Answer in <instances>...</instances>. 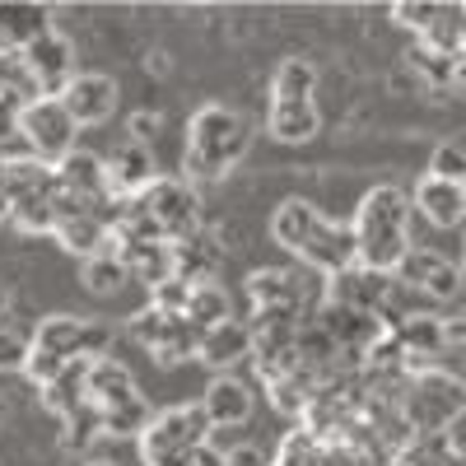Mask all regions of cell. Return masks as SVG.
Here are the masks:
<instances>
[{
	"label": "cell",
	"instance_id": "obj_28",
	"mask_svg": "<svg viewBox=\"0 0 466 466\" xmlns=\"http://www.w3.org/2000/svg\"><path fill=\"white\" fill-rule=\"evenodd\" d=\"M149 401L145 397H131V401H122V406H112V410H103V415H94L98 420V434H112V439H140V430L149 424Z\"/></svg>",
	"mask_w": 466,
	"mask_h": 466
},
{
	"label": "cell",
	"instance_id": "obj_10",
	"mask_svg": "<svg viewBox=\"0 0 466 466\" xmlns=\"http://www.w3.org/2000/svg\"><path fill=\"white\" fill-rule=\"evenodd\" d=\"M19 66H24V75L33 80L37 94H52L56 98L75 80V43H70L61 28H47L43 37H33V43H28V52L19 56Z\"/></svg>",
	"mask_w": 466,
	"mask_h": 466
},
{
	"label": "cell",
	"instance_id": "obj_40",
	"mask_svg": "<svg viewBox=\"0 0 466 466\" xmlns=\"http://www.w3.org/2000/svg\"><path fill=\"white\" fill-rule=\"evenodd\" d=\"M219 457H224V466H266V457H261V448H257V443H233V448H219Z\"/></svg>",
	"mask_w": 466,
	"mask_h": 466
},
{
	"label": "cell",
	"instance_id": "obj_29",
	"mask_svg": "<svg viewBox=\"0 0 466 466\" xmlns=\"http://www.w3.org/2000/svg\"><path fill=\"white\" fill-rule=\"evenodd\" d=\"M406 66H410V70H420V80H424V85H434V89H448V85H452V66H457V56H448V52H434V47H420V43H410V52H406Z\"/></svg>",
	"mask_w": 466,
	"mask_h": 466
},
{
	"label": "cell",
	"instance_id": "obj_36",
	"mask_svg": "<svg viewBox=\"0 0 466 466\" xmlns=\"http://www.w3.org/2000/svg\"><path fill=\"white\" fill-rule=\"evenodd\" d=\"M19 112H24V94L15 85H0V145L19 136Z\"/></svg>",
	"mask_w": 466,
	"mask_h": 466
},
{
	"label": "cell",
	"instance_id": "obj_18",
	"mask_svg": "<svg viewBox=\"0 0 466 466\" xmlns=\"http://www.w3.org/2000/svg\"><path fill=\"white\" fill-rule=\"evenodd\" d=\"M154 182V154L145 145H127L103 159V187H107V201H127L136 197L140 187Z\"/></svg>",
	"mask_w": 466,
	"mask_h": 466
},
{
	"label": "cell",
	"instance_id": "obj_17",
	"mask_svg": "<svg viewBox=\"0 0 466 466\" xmlns=\"http://www.w3.org/2000/svg\"><path fill=\"white\" fill-rule=\"evenodd\" d=\"M201 410H206V420H210V430H238V424L252 420V387L238 382L233 373H219V378H210V387H206Z\"/></svg>",
	"mask_w": 466,
	"mask_h": 466
},
{
	"label": "cell",
	"instance_id": "obj_30",
	"mask_svg": "<svg viewBox=\"0 0 466 466\" xmlns=\"http://www.w3.org/2000/svg\"><path fill=\"white\" fill-rule=\"evenodd\" d=\"M443 261V252H430V248H406V257L392 266V280L397 285H410V289H424V280L434 276V266Z\"/></svg>",
	"mask_w": 466,
	"mask_h": 466
},
{
	"label": "cell",
	"instance_id": "obj_39",
	"mask_svg": "<svg viewBox=\"0 0 466 466\" xmlns=\"http://www.w3.org/2000/svg\"><path fill=\"white\" fill-rule=\"evenodd\" d=\"M443 350L466 355V308H457L452 318H443Z\"/></svg>",
	"mask_w": 466,
	"mask_h": 466
},
{
	"label": "cell",
	"instance_id": "obj_6",
	"mask_svg": "<svg viewBox=\"0 0 466 466\" xmlns=\"http://www.w3.org/2000/svg\"><path fill=\"white\" fill-rule=\"evenodd\" d=\"M210 420L201 410V401H182L168 410H154L149 424L140 430V461L145 466H191L206 443H210Z\"/></svg>",
	"mask_w": 466,
	"mask_h": 466
},
{
	"label": "cell",
	"instance_id": "obj_13",
	"mask_svg": "<svg viewBox=\"0 0 466 466\" xmlns=\"http://www.w3.org/2000/svg\"><path fill=\"white\" fill-rule=\"evenodd\" d=\"M116 257H122L127 276L140 280L145 289L164 285L173 276H182V248L177 243H159V238H140V243H107Z\"/></svg>",
	"mask_w": 466,
	"mask_h": 466
},
{
	"label": "cell",
	"instance_id": "obj_16",
	"mask_svg": "<svg viewBox=\"0 0 466 466\" xmlns=\"http://www.w3.org/2000/svg\"><path fill=\"white\" fill-rule=\"evenodd\" d=\"M243 360H252V331H248V322L228 318V322H215V327H206L197 336V364L224 373V369L243 364Z\"/></svg>",
	"mask_w": 466,
	"mask_h": 466
},
{
	"label": "cell",
	"instance_id": "obj_34",
	"mask_svg": "<svg viewBox=\"0 0 466 466\" xmlns=\"http://www.w3.org/2000/svg\"><path fill=\"white\" fill-rule=\"evenodd\" d=\"M191 285L197 280H187V276H173L164 285H154L149 289V308H159V313H182L187 299H191Z\"/></svg>",
	"mask_w": 466,
	"mask_h": 466
},
{
	"label": "cell",
	"instance_id": "obj_21",
	"mask_svg": "<svg viewBox=\"0 0 466 466\" xmlns=\"http://www.w3.org/2000/svg\"><path fill=\"white\" fill-rule=\"evenodd\" d=\"M248 299H252V313H294L303 318V294H299V280L289 276V270H252L248 276Z\"/></svg>",
	"mask_w": 466,
	"mask_h": 466
},
{
	"label": "cell",
	"instance_id": "obj_4",
	"mask_svg": "<svg viewBox=\"0 0 466 466\" xmlns=\"http://www.w3.org/2000/svg\"><path fill=\"white\" fill-rule=\"evenodd\" d=\"M107 327L103 322H89V318H70V313H52L33 327L28 336V364H24V378L33 387H47L61 369L70 364H89L98 355H107Z\"/></svg>",
	"mask_w": 466,
	"mask_h": 466
},
{
	"label": "cell",
	"instance_id": "obj_44",
	"mask_svg": "<svg viewBox=\"0 0 466 466\" xmlns=\"http://www.w3.org/2000/svg\"><path fill=\"white\" fill-rule=\"evenodd\" d=\"M457 56H466V5H461V37H457Z\"/></svg>",
	"mask_w": 466,
	"mask_h": 466
},
{
	"label": "cell",
	"instance_id": "obj_24",
	"mask_svg": "<svg viewBox=\"0 0 466 466\" xmlns=\"http://www.w3.org/2000/svg\"><path fill=\"white\" fill-rule=\"evenodd\" d=\"M294 98H318V70L303 56H285L270 75V103H294Z\"/></svg>",
	"mask_w": 466,
	"mask_h": 466
},
{
	"label": "cell",
	"instance_id": "obj_2",
	"mask_svg": "<svg viewBox=\"0 0 466 466\" xmlns=\"http://www.w3.org/2000/svg\"><path fill=\"white\" fill-rule=\"evenodd\" d=\"M270 238H276L289 257L322 270V280L340 276V270H350V266H360L350 224L327 219L313 201H303V197H289V201L276 206V215H270Z\"/></svg>",
	"mask_w": 466,
	"mask_h": 466
},
{
	"label": "cell",
	"instance_id": "obj_31",
	"mask_svg": "<svg viewBox=\"0 0 466 466\" xmlns=\"http://www.w3.org/2000/svg\"><path fill=\"white\" fill-rule=\"evenodd\" d=\"M24 168H28V154H0V224H10L15 197L24 187Z\"/></svg>",
	"mask_w": 466,
	"mask_h": 466
},
{
	"label": "cell",
	"instance_id": "obj_46",
	"mask_svg": "<svg viewBox=\"0 0 466 466\" xmlns=\"http://www.w3.org/2000/svg\"><path fill=\"white\" fill-rule=\"evenodd\" d=\"M80 466H116V461H107V457H94V461H80Z\"/></svg>",
	"mask_w": 466,
	"mask_h": 466
},
{
	"label": "cell",
	"instance_id": "obj_37",
	"mask_svg": "<svg viewBox=\"0 0 466 466\" xmlns=\"http://www.w3.org/2000/svg\"><path fill=\"white\" fill-rule=\"evenodd\" d=\"M127 131H131V145H154L159 140V131H164V116L154 112V107H140V112H131V122H127Z\"/></svg>",
	"mask_w": 466,
	"mask_h": 466
},
{
	"label": "cell",
	"instance_id": "obj_43",
	"mask_svg": "<svg viewBox=\"0 0 466 466\" xmlns=\"http://www.w3.org/2000/svg\"><path fill=\"white\" fill-rule=\"evenodd\" d=\"M10 308H15V294L0 285V327H5V318H10Z\"/></svg>",
	"mask_w": 466,
	"mask_h": 466
},
{
	"label": "cell",
	"instance_id": "obj_8",
	"mask_svg": "<svg viewBox=\"0 0 466 466\" xmlns=\"http://www.w3.org/2000/svg\"><path fill=\"white\" fill-rule=\"evenodd\" d=\"M127 331L149 350V360H159V364H187V360H197V327H191L182 313H159V308H140V313L127 322Z\"/></svg>",
	"mask_w": 466,
	"mask_h": 466
},
{
	"label": "cell",
	"instance_id": "obj_41",
	"mask_svg": "<svg viewBox=\"0 0 466 466\" xmlns=\"http://www.w3.org/2000/svg\"><path fill=\"white\" fill-rule=\"evenodd\" d=\"M457 98H466V56H457V66H452V85H448Z\"/></svg>",
	"mask_w": 466,
	"mask_h": 466
},
{
	"label": "cell",
	"instance_id": "obj_3",
	"mask_svg": "<svg viewBox=\"0 0 466 466\" xmlns=\"http://www.w3.org/2000/svg\"><path fill=\"white\" fill-rule=\"evenodd\" d=\"M350 238H355V257L369 270H387L406 257L410 248V197L401 187H373L360 201L355 219H350Z\"/></svg>",
	"mask_w": 466,
	"mask_h": 466
},
{
	"label": "cell",
	"instance_id": "obj_15",
	"mask_svg": "<svg viewBox=\"0 0 466 466\" xmlns=\"http://www.w3.org/2000/svg\"><path fill=\"white\" fill-rule=\"evenodd\" d=\"M131 397H140V387H136V378H131V369H127L122 360L98 355V360L85 364V406H89L94 415L122 406V401H131Z\"/></svg>",
	"mask_w": 466,
	"mask_h": 466
},
{
	"label": "cell",
	"instance_id": "obj_25",
	"mask_svg": "<svg viewBox=\"0 0 466 466\" xmlns=\"http://www.w3.org/2000/svg\"><path fill=\"white\" fill-rule=\"evenodd\" d=\"M182 318L197 327V331H206V327H215V322H228L233 318V303H228V294L215 285V280H197L191 285V299H187V308H182Z\"/></svg>",
	"mask_w": 466,
	"mask_h": 466
},
{
	"label": "cell",
	"instance_id": "obj_42",
	"mask_svg": "<svg viewBox=\"0 0 466 466\" xmlns=\"http://www.w3.org/2000/svg\"><path fill=\"white\" fill-rule=\"evenodd\" d=\"M191 466H224V457H219V448H215V443H206L197 457H191Z\"/></svg>",
	"mask_w": 466,
	"mask_h": 466
},
{
	"label": "cell",
	"instance_id": "obj_1",
	"mask_svg": "<svg viewBox=\"0 0 466 466\" xmlns=\"http://www.w3.org/2000/svg\"><path fill=\"white\" fill-rule=\"evenodd\" d=\"M252 145V127L238 107L228 103H201L187 116V149H182V182L210 187L224 182L233 168L243 164Z\"/></svg>",
	"mask_w": 466,
	"mask_h": 466
},
{
	"label": "cell",
	"instance_id": "obj_27",
	"mask_svg": "<svg viewBox=\"0 0 466 466\" xmlns=\"http://www.w3.org/2000/svg\"><path fill=\"white\" fill-rule=\"evenodd\" d=\"M452 443H448V434H434V439H420V434H410L401 448H392V457H387L382 466H452Z\"/></svg>",
	"mask_w": 466,
	"mask_h": 466
},
{
	"label": "cell",
	"instance_id": "obj_11",
	"mask_svg": "<svg viewBox=\"0 0 466 466\" xmlns=\"http://www.w3.org/2000/svg\"><path fill=\"white\" fill-rule=\"evenodd\" d=\"M392 276L387 270H369V266H350L340 276H327L322 299L336 313H382L387 294H392Z\"/></svg>",
	"mask_w": 466,
	"mask_h": 466
},
{
	"label": "cell",
	"instance_id": "obj_38",
	"mask_svg": "<svg viewBox=\"0 0 466 466\" xmlns=\"http://www.w3.org/2000/svg\"><path fill=\"white\" fill-rule=\"evenodd\" d=\"M457 285H461V276H457V261H439L434 266V276L430 280H424V294H430V299H452L457 294Z\"/></svg>",
	"mask_w": 466,
	"mask_h": 466
},
{
	"label": "cell",
	"instance_id": "obj_35",
	"mask_svg": "<svg viewBox=\"0 0 466 466\" xmlns=\"http://www.w3.org/2000/svg\"><path fill=\"white\" fill-rule=\"evenodd\" d=\"M28 364V336L15 327H0V373H24Z\"/></svg>",
	"mask_w": 466,
	"mask_h": 466
},
{
	"label": "cell",
	"instance_id": "obj_32",
	"mask_svg": "<svg viewBox=\"0 0 466 466\" xmlns=\"http://www.w3.org/2000/svg\"><path fill=\"white\" fill-rule=\"evenodd\" d=\"M318 452H322V439L313 430H294L280 443V452H276V461H270V466H318Z\"/></svg>",
	"mask_w": 466,
	"mask_h": 466
},
{
	"label": "cell",
	"instance_id": "obj_47",
	"mask_svg": "<svg viewBox=\"0 0 466 466\" xmlns=\"http://www.w3.org/2000/svg\"><path fill=\"white\" fill-rule=\"evenodd\" d=\"M452 466H466V448H461V452H452Z\"/></svg>",
	"mask_w": 466,
	"mask_h": 466
},
{
	"label": "cell",
	"instance_id": "obj_26",
	"mask_svg": "<svg viewBox=\"0 0 466 466\" xmlns=\"http://www.w3.org/2000/svg\"><path fill=\"white\" fill-rule=\"evenodd\" d=\"M127 280H131V276H127L122 257H116L112 248H107V252H98V257H89V261H80V285H85L89 294H98V299L122 294V285H127Z\"/></svg>",
	"mask_w": 466,
	"mask_h": 466
},
{
	"label": "cell",
	"instance_id": "obj_22",
	"mask_svg": "<svg viewBox=\"0 0 466 466\" xmlns=\"http://www.w3.org/2000/svg\"><path fill=\"white\" fill-rule=\"evenodd\" d=\"M318 127H322L318 98H294V103H270L266 107V131L280 145H308L318 136Z\"/></svg>",
	"mask_w": 466,
	"mask_h": 466
},
{
	"label": "cell",
	"instance_id": "obj_5",
	"mask_svg": "<svg viewBox=\"0 0 466 466\" xmlns=\"http://www.w3.org/2000/svg\"><path fill=\"white\" fill-rule=\"evenodd\" d=\"M461 415H466V378L461 373L439 369V364L406 373L401 392H397V420L406 434H420V439L448 434Z\"/></svg>",
	"mask_w": 466,
	"mask_h": 466
},
{
	"label": "cell",
	"instance_id": "obj_45",
	"mask_svg": "<svg viewBox=\"0 0 466 466\" xmlns=\"http://www.w3.org/2000/svg\"><path fill=\"white\" fill-rule=\"evenodd\" d=\"M457 276H461V285H466V248H461V261H457Z\"/></svg>",
	"mask_w": 466,
	"mask_h": 466
},
{
	"label": "cell",
	"instance_id": "obj_7",
	"mask_svg": "<svg viewBox=\"0 0 466 466\" xmlns=\"http://www.w3.org/2000/svg\"><path fill=\"white\" fill-rule=\"evenodd\" d=\"M19 136L28 145V159L37 164H61L70 149H80V127L70 122V112L61 98L52 94H33L24 98V112H19Z\"/></svg>",
	"mask_w": 466,
	"mask_h": 466
},
{
	"label": "cell",
	"instance_id": "obj_9",
	"mask_svg": "<svg viewBox=\"0 0 466 466\" xmlns=\"http://www.w3.org/2000/svg\"><path fill=\"white\" fill-rule=\"evenodd\" d=\"M392 24H401L420 47H434V52L457 56L461 5H439V0H406V5H392Z\"/></svg>",
	"mask_w": 466,
	"mask_h": 466
},
{
	"label": "cell",
	"instance_id": "obj_20",
	"mask_svg": "<svg viewBox=\"0 0 466 466\" xmlns=\"http://www.w3.org/2000/svg\"><path fill=\"white\" fill-rule=\"evenodd\" d=\"M410 206L430 219L434 228H457L466 224V206H461V187L457 182H443V177H430L424 173L410 191Z\"/></svg>",
	"mask_w": 466,
	"mask_h": 466
},
{
	"label": "cell",
	"instance_id": "obj_48",
	"mask_svg": "<svg viewBox=\"0 0 466 466\" xmlns=\"http://www.w3.org/2000/svg\"><path fill=\"white\" fill-rule=\"evenodd\" d=\"M461 206H466V187H461Z\"/></svg>",
	"mask_w": 466,
	"mask_h": 466
},
{
	"label": "cell",
	"instance_id": "obj_23",
	"mask_svg": "<svg viewBox=\"0 0 466 466\" xmlns=\"http://www.w3.org/2000/svg\"><path fill=\"white\" fill-rule=\"evenodd\" d=\"M52 238L70 252V257H80V261H89V257H98V252H107V243H112V228H107V215H61L56 219V228H52Z\"/></svg>",
	"mask_w": 466,
	"mask_h": 466
},
{
	"label": "cell",
	"instance_id": "obj_19",
	"mask_svg": "<svg viewBox=\"0 0 466 466\" xmlns=\"http://www.w3.org/2000/svg\"><path fill=\"white\" fill-rule=\"evenodd\" d=\"M392 340H397L401 360H406L410 369H424L430 360L443 355V318H434V313H410V318H401V322L392 327Z\"/></svg>",
	"mask_w": 466,
	"mask_h": 466
},
{
	"label": "cell",
	"instance_id": "obj_14",
	"mask_svg": "<svg viewBox=\"0 0 466 466\" xmlns=\"http://www.w3.org/2000/svg\"><path fill=\"white\" fill-rule=\"evenodd\" d=\"M56 28L52 5H33V0H0V56H24L33 37Z\"/></svg>",
	"mask_w": 466,
	"mask_h": 466
},
{
	"label": "cell",
	"instance_id": "obj_12",
	"mask_svg": "<svg viewBox=\"0 0 466 466\" xmlns=\"http://www.w3.org/2000/svg\"><path fill=\"white\" fill-rule=\"evenodd\" d=\"M61 103H66V112H70V122L75 127H103L107 116L116 112V80L112 75H103V70H75V80L56 94Z\"/></svg>",
	"mask_w": 466,
	"mask_h": 466
},
{
	"label": "cell",
	"instance_id": "obj_33",
	"mask_svg": "<svg viewBox=\"0 0 466 466\" xmlns=\"http://www.w3.org/2000/svg\"><path fill=\"white\" fill-rule=\"evenodd\" d=\"M430 177H443V182H457L466 187V149L457 140H443L434 149V159H430Z\"/></svg>",
	"mask_w": 466,
	"mask_h": 466
}]
</instances>
